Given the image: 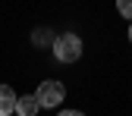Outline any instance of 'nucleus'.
Wrapping results in <instances>:
<instances>
[{"label":"nucleus","instance_id":"423d86ee","mask_svg":"<svg viewBox=\"0 0 132 116\" xmlns=\"http://www.w3.org/2000/svg\"><path fill=\"white\" fill-rule=\"evenodd\" d=\"M31 38H35V44H44V41H51V35H47L44 28H41V31H35V35H31Z\"/></svg>","mask_w":132,"mask_h":116},{"label":"nucleus","instance_id":"f03ea898","mask_svg":"<svg viewBox=\"0 0 132 116\" xmlns=\"http://www.w3.org/2000/svg\"><path fill=\"white\" fill-rule=\"evenodd\" d=\"M35 97H38V104H41V107L54 110V107H60V104H63L66 88L60 85V82H41V85H38V91H35Z\"/></svg>","mask_w":132,"mask_h":116},{"label":"nucleus","instance_id":"39448f33","mask_svg":"<svg viewBox=\"0 0 132 116\" xmlns=\"http://www.w3.org/2000/svg\"><path fill=\"white\" fill-rule=\"evenodd\" d=\"M117 13L123 16V19L132 22V0H117Z\"/></svg>","mask_w":132,"mask_h":116},{"label":"nucleus","instance_id":"20e7f679","mask_svg":"<svg viewBox=\"0 0 132 116\" xmlns=\"http://www.w3.org/2000/svg\"><path fill=\"white\" fill-rule=\"evenodd\" d=\"M38 110H41V104H38L35 94H22L19 101H16V113L19 116H38Z\"/></svg>","mask_w":132,"mask_h":116},{"label":"nucleus","instance_id":"1a4fd4ad","mask_svg":"<svg viewBox=\"0 0 132 116\" xmlns=\"http://www.w3.org/2000/svg\"><path fill=\"white\" fill-rule=\"evenodd\" d=\"M13 116H19V113H13Z\"/></svg>","mask_w":132,"mask_h":116},{"label":"nucleus","instance_id":"6e6552de","mask_svg":"<svg viewBox=\"0 0 132 116\" xmlns=\"http://www.w3.org/2000/svg\"><path fill=\"white\" fill-rule=\"evenodd\" d=\"M129 44H132V25H129Z\"/></svg>","mask_w":132,"mask_h":116},{"label":"nucleus","instance_id":"f257e3e1","mask_svg":"<svg viewBox=\"0 0 132 116\" xmlns=\"http://www.w3.org/2000/svg\"><path fill=\"white\" fill-rule=\"evenodd\" d=\"M54 57L60 63H76L82 57V38L72 35V31H63V35L54 38Z\"/></svg>","mask_w":132,"mask_h":116},{"label":"nucleus","instance_id":"7ed1b4c3","mask_svg":"<svg viewBox=\"0 0 132 116\" xmlns=\"http://www.w3.org/2000/svg\"><path fill=\"white\" fill-rule=\"evenodd\" d=\"M16 91L10 88V85H0V116H13L16 113Z\"/></svg>","mask_w":132,"mask_h":116},{"label":"nucleus","instance_id":"0eeeda50","mask_svg":"<svg viewBox=\"0 0 132 116\" xmlns=\"http://www.w3.org/2000/svg\"><path fill=\"white\" fill-rule=\"evenodd\" d=\"M60 116H85V113H79V110H63Z\"/></svg>","mask_w":132,"mask_h":116}]
</instances>
